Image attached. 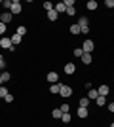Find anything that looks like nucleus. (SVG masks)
<instances>
[{
    "instance_id": "1",
    "label": "nucleus",
    "mask_w": 114,
    "mask_h": 127,
    "mask_svg": "<svg viewBox=\"0 0 114 127\" xmlns=\"http://www.w3.org/2000/svg\"><path fill=\"white\" fill-rule=\"evenodd\" d=\"M87 17H80L78 19V27H80V31H82V34H87L89 32V25H87Z\"/></svg>"
},
{
    "instance_id": "2",
    "label": "nucleus",
    "mask_w": 114,
    "mask_h": 127,
    "mask_svg": "<svg viewBox=\"0 0 114 127\" xmlns=\"http://www.w3.org/2000/svg\"><path fill=\"white\" fill-rule=\"evenodd\" d=\"M0 48H2V49H11V51H13V44H11V38H8V36L0 38Z\"/></svg>"
},
{
    "instance_id": "3",
    "label": "nucleus",
    "mask_w": 114,
    "mask_h": 127,
    "mask_svg": "<svg viewBox=\"0 0 114 127\" xmlns=\"http://www.w3.org/2000/svg\"><path fill=\"white\" fill-rule=\"evenodd\" d=\"M93 49H95V44H93L91 40H84V44H82V51H84V53H91Z\"/></svg>"
},
{
    "instance_id": "4",
    "label": "nucleus",
    "mask_w": 114,
    "mask_h": 127,
    "mask_svg": "<svg viewBox=\"0 0 114 127\" xmlns=\"http://www.w3.org/2000/svg\"><path fill=\"white\" fill-rule=\"evenodd\" d=\"M59 95H61V97H71V95H72V87H71V85H65V84H61Z\"/></svg>"
},
{
    "instance_id": "5",
    "label": "nucleus",
    "mask_w": 114,
    "mask_h": 127,
    "mask_svg": "<svg viewBox=\"0 0 114 127\" xmlns=\"http://www.w3.org/2000/svg\"><path fill=\"white\" fill-rule=\"evenodd\" d=\"M46 80H48V82H51V84H59V74H57V72H48Z\"/></svg>"
},
{
    "instance_id": "6",
    "label": "nucleus",
    "mask_w": 114,
    "mask_h": 127,
    "mask_svg": "<svg viewBox=\"0 0 114 127\" xmlns=\"http://www.w3.org/2000/svg\"><path fill=\"white\" fill-rule=\"evenodd\" d=\"M10 13H21V4H19V2H17V0H13V2H11Z\"/></svg>"
},
{
    "instance_id": "7",
    "label": "nucleus",
    "mask_w": 114,
    "mask_h": 127,
    "mask_svg": "<svg viewBox=\"0 0 114 127\" xmlns=\"http://www.w3.org/2000/svg\"><path fill=\"white\" fill-rule=\"evenodd\" d=\"M109 91H110V87H109L107 84H103V85H101V87L97 89V93H99L101 97H107V95H109Z\"/></svg>"
},
{
    "instance_id": "8",
    "label": "nucleus",
    "mask_w": 114,
    "mask_h": 127,
    "mask_svg": "<svg viewBox=\"0 0 114 127\" xmlns=\"http://www.w3.org/2000/svg\"><path fill=\"white\" fill-rule=\"evenodd\" d=\"M82 63L84 64H91V61H93V57H91V53H84V55H82Z\"/></svg>"
},
{
    "instance_id": "9",
    "label": "nucleus",
    "mask_w": 114,
    "mask_h": 127,
    "mask_svg": "<svg viewBox=\"0 0 114 127\" xmlns=\"http://www.w3.org/2000/svg\"><path fill=\"white\" fill-rule=\"evenodd\" d=\"M53 10L57 11V13H65V11H67V6H65V2H59L57 6H53Z\"/></svg>"
},
{
    "instance_id": "10",
    "label": "nucleus",
    "mask_w": 114,
    "mask_h": 127,
    "mask_svg": "<svg viewBox=\"0 0 114 127\" xmlns=\"http://www.w3.org/2000/svg\"><path fill=\"white\" fill-rule=\"evenodd\" d=\"M74 70H76V64L74 63L65 64V74H74Z\"/></svg>"
},
{
    "instance_id": "11",
    "label": "nucleus",
    "mask_w": 114,
    "mask_h": 127,
    "mask_svg": "<svg viewBox=\"0 0 114 127\" xmlns=\"http://www.w3.org/2000/svg\"><path fill=\"white\" fill-rule=\"evenodd\" d=\"M87 114H89V108H82V106H78V118H87Z\"/></svg>"
},
{
    "instance_id": "12",
    "label": "nucleus",
    "mask_w": 114,
    "mask_h": 127,
    "mask_svg": "<svg viewBox=\"0 0 114 127\" xmlns=\"http://www.w3.org/2000/svg\"><path fill=\"white\" fill-rule=\"evenodd\" d=\"M2 23H4V25L11 23V13H10V11H6V13H2Z\"/></svg>"
},
{
    "instance_id": "13",
    "label": "nucleus",
    "mask_w": 114,
    "mask_h": 127,
    "mask_svg": "<svg viewBox=\"0 0 114 127\" xmlns=\"http://www.w3.org/2000/svg\"><path fill=\"white\" fill-rule=\"evenodd\" d=\"M57 17H59V13H57L55 10L48 11V19H49V21H57Z\"/></svg>"
},
{
    "instance_id": "14",
    "label": "nucleus",
    "mask_w": 114,
    "mask_h": 127,
    "mask_svg": "<svg viewBox=\"0 0 114 127\" xmlns=\"http://www.w3.org/2000/svg\"><path fill=\"white\" fill-rule=\"evenodd\" d=\"M59 89H61V84H51L49 85V93H53V95L59 93Z\"/></svg>"
},
{
    "instance_id": "15",
    "label": "nucleus",
    "mask_w": 114,
    "mask_h": 127,
    "mask_svg": "<svg viewBox=\"0 0 114 127\" xmlns=\"http://www.w3.org/2000/svg\"><path fill=\"white\" fill-rule=\"evenodd\" d=\"M78 104H80L82 108H89V99H87V97H82V99H80V102H78Z\"/></svg>"
},
{
    "instance_id": "16",
    "label": "nucleus",
    "mask_w": 114,
    "mask_h": 127,
    "mask_svg": "<svg viewBox=\"0 0 114 127\" xmlns=\"http://www.w3.org/2000/svg\"><path fill=\"white\" fill-rule=\"evenodd\" d=\"M97 6H99V4L95 2V0H89V2L86 4V8H87V10H91V11H93V10H97Z\"/></svg>"
},
{
    "instance_id": "17",
    "label": "nucleus",
    "mask_w": 114,
    "mask_h": 127,
    "mask_svg": "<svg viewBox=\"0 0 114 127\" xmlns=\"http://www.w3.org/2000/svg\"><path fill=\"white\" fill-rule=\"evenodd\" d=\"M97 97H99L97 89H93V87H91V89H89V93H87V99H89V101H91V99H97Z\"/></svg>"
},
{
    "instance_id": "18",
    "label": "nucleus",
    "mask_w": 114,
    "mask_h": 127,
    "mask_svg": "<svg viewBox=\"0 0 114 127\" xmlns=\"http://www.w3.org/2000/svg\"><path fill=\"white\" fill-rule=\"evenodd\" d=\"M21 38H23V36H19V34L15 32V34L11 36V44H13V46H17V44H21Z\"/></svg>"
},
{
    "instance_id": "19",
    "label": "nucleus",
    "mask_w": 114,
    "mask_h": 127,
    "mask_svg": "<svg viewBox=\"0 0 114 127\" xmlns=\"http://www.w3.org/2000/svg\"><path fill=\"white\" fill-rule=\"evenodd\" d=\"M71 32H72V34H80V27H78V23H72V25H71Z\"/></svg>"
},
{
    "instance_id": "20",
    "label": "nucleus",
    "mask_w": 114,
    "mask_h": 127,
    "mask_svg": "<svg viewBox=\"0 0 114 127\" xmlns=\"http://www.w3.org/2000/svg\"><path fill=\"white\" fill-rule=\"evenodd\" d=\"M95 102H97V106H105V104H107V97H101V95H99L97 99H95Z\"/></svg>"
},
{
    "instance_id": "21",
    "label": "nucleus",
    "mask_w": 114,
    "mask_h": 127,
    "mask_svg": "<svg viewBox=\"0 0 114 127\" xmlns=\"http://www.w3.org/2000/svg\"><path fill=\"white\" fill-rule=\"evenodd\" d=\"M61 122H63V123H69V122H71V114H69V112H63V116H61Z\"/></svg>"
},
{
    "instance_id": "22",
    "label": "nucleus",
    "mask_w": 114,
    "mask_h": 127,
    "mask_svg": "<svg viewBox=\"0 0 114 127\" xmlns=\"http://www.w3.org/2000/svg\"><path fill=\"white\" fill-rule=\"evenodd\" d=\"M51 116H53V118H55V120H61V116H63V112H61V110H59V108H55V110H53V112H51Z\"/></svg>"
},
{
    "instance_id": "23",
    "label": "nucleus",
    "mask_w": 114,
    "mask_h": 127,
    "mask_svg": "<svg viewBox=\"0 0 114 127\" xmlns=\"http://www.w3.org/2000/svg\"><path fill=\"white\" fill-rule=\"evenodd\" d=\"M17 34H19V36H25V34H27V27H17Z\"/></svg>"
},
{
    "instance_id": "24",
    "label": "nucleus",
    "mask_w": 114,
    "mask_h": 127,
    "mask_svg": "<svg viewBox=\"0 0 114 127\" xmlns=\"http://www.w3.org/2000/svg\"><path fill=\"white\" fill-rule=\"evenodd\" d=\"M0 76H2V80H4V82H10V78H11V74H10V72H4V70L0 72Z\"/></svg>"
},
{
    "instance_id": "25",
    "label": "nucleus",
    "mask_w": 114,
    "mask_h": 127,
    "mask_svg": "<svg viewBox=\"0 0 114 127\" xmlns=\"http://www.w3.org/2000/svg\"><path fill=\"white\" fill-rule=\"evenodd\" d=\"M42 8H44L46 11H51V10H53V4H51V2H44V6H42Z\"/></svg>"
},
{
    "instance_id": "26",
    "label": "nucleus",
    "mask_w": 114,
    "mask_h": 127,
    "mask_svg": "<svg viewBox=\"0 0 114 127\" xmlns=\"http://www.w3.org/2000/svg\"><path fill=\"white\" fill-rule=\"evenodd\" d=\"M59 110H61V112H69V110H71V106L67 104V102H63V104L59 106Z\"/></svg>"
},
{
    "instance_id": "27",
    "label": "nucleus",
    "mask_w": 114,
    "mask_h": 127,
    "mask_svg": "<svg viewBox=\"0 0 114 127\" xmlns=\"http://www.w3.org/2000/svg\"><path fill=\"white\" fill-rule=\"evenodd\" d=\"M6 95H8V89H6L4 85H0V97H2V99H4Z\"/></svg>"
},
{
    "instance_id": "28",
    "label": "nucleus",
    "mask_w": 114,
    "mask_h": 127,
    "mask_svg": "<svg viewBox=\"0 0 114 127\" xmlns=\"http://www.w3.org/2000/svg\"><path fill=\"white\" fill-rule=\"evenodd\" d=\"M65 13H67V15H74V13H76V8H67V11H65Z\"/></svg>"
},
{
    "instance_id": "29",
    "label": "nucleus",
    "mask_w": 114,
    "mask_h": 127,
    "mask_svg": "<svg viewBox=\"0 0 114 127\" xmlns=\"http://www.w3.org/2000/svg\"><path fill=\"white\" fill-rule=\"evenodd\" d=\"M76 55V57H82V55H84V51H82V48H78V49H74V51H72Z\"/></svg>"
},
{
    "instance_id": "30",
    "label": "nucleus",
    "mask_w": 114,
    "mask_h": 127,
    "mask_svg": "<svg viewBox=\"0 0 114 127\" xmlns=\"http://www.w3.org/2000/svg\"><path fill=\"white\" fill-rule=\"evenodd\" d=\"M65 6L67 8H74V0H65Z\"/></svg>"
},
{
    "instance_id": "31",
    "label": "nucleus",
    "mask_w": 114,
    "mask_h": 127,
    "mask_svg": "<svg viewBox=\"0 0 114 127\" xmlns=\"http://www.w3.org/2000/svg\"><path fill=\"white\" fill-rule=\"evenodd\" d=\"M105 6L107 8H114V0H105Z\"/></svg>"
},
{
    "instance_id": "32",
    "label": "nucleus",
    "mask_w": 114,
    "mask_h": 127,
    "mask_svg": "<svg viewBox=\"0 0 114 127\" xmlns=\"http://www.w3.org/2000/svg\"><path fill=\"white\" fill-rule=\"evenodd\" d=\"M4 101H6V102H11V101H13V95H11V93H8V95L4 97Z\"/></svg>"
},
{
    "instance_id": "33",
    "label": "nucleus",
    "mask_w": 114,
    "mask_h": 127,
    "mask_svg": "<svg viewBox=\"0 0 114 127\" xmlns=\"http://www.w3.org/2000/svg\"><path fill=\"white\" fill-rule=\"evenodd\" d=\"M4 32H6V25H4V23H2V21H0V36H2Z\"/></svg>"
},
{
    "instance_id": "34",
    "label": "nucleus",
    "mask_w": 114,
    "mask_h": 127,
    "mask_svg": "<svg viewBox=\"0 0 114 127\" xmlns=\"http://www.w3.org/2000/svg\"><path fill=\"white\" fill-rule=\"evenodd\" d=\"M2 4H4V8H8V10H10V8H11V2H10V0H4Z\"/></svg>"
},
{
    "instance_id": "35",
    "label": "nucleus",
    "mask_w": 114,
    "mask_h": 127,
    "mask_svg": "<svg viewBox=\"0 0 114 127\" xmlns=\"http://www.w3.org/2000/svg\"><path fill=\"white\" fill-rule=\"evenodd\" d=\"M109 110H110V112L114 114V102H110V104H109Z\"/></svg>"
},
{
    "instance_id": "36",
    "label": "nucleus",
    "mask_w": 114,
    "mask_h": 127,
    "mask_svg": "<svg viewBox=\"0 0 114 127\" xmlns=\"http://www.w3.org/2000/svg\"><path fill=\"white\" fill-rule=\"evenodd\" d=\"M0 63H2V64H6V61H4V55H0Z\"/></svg>"
},
{
    "instance_id": "37",
    "label": "nucleus",
    "mask_w": 114,
    "mask_h": 127,
    "mask_svg": "<svg viewBox=\"0 0 114 127\" xmlns=\"http://www.w3.org/2000/svg\"><path fill=\"white\" fill-rule=\"evenodd\" d=\"M2 70H4V64H2V63H0V72H2Z\"/></svg>"
},
{
    "instance_id": "38",
    "label": "nucleus",
    "mask_w": 114,
    "mask_h": 127,
    "mask_svg": "<svg viewBox=\"0 0 114 127\" xmlns=\"http://www.w3.org/2000/svg\"><path fill=\"white\" fill-rule=\"evenodd\" d=\"M2 84H4V80H2V76H0V85H2Z\"/></svg>"
},
{
    "instance_id": "39",
    "label": "nucleus",
    "mask_w": 114,
    "mask_h": 127,
    "mask_svg": "<svg viewBox=\"0 0 114 127\" xmlns=\"http://www.w3.org/2000/svg\"><path fill=\"white\" fill-rule=\"evenodd\" d=\"M110 127H114V123H110Z\"/></svg>"
}]
</instances>
